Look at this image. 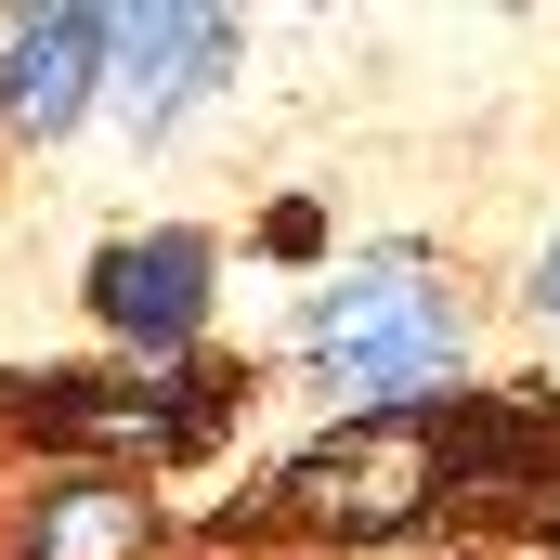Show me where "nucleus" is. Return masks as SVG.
I'll return each instance as SVG.
<instances>
[{
  "instance_id": "nucleus-6",
  "label": "nucleus",
  "mask_w": 560,
  "mask_h": 560,
  "mask_svg": "<svg viewBox=\"0 0 560 560\" xmlns=\"http://www.w3.org/2000/svg\"><path fill=\"white\" fill-rule=\"evenodd\" d=\"M92 313L131 339V352H183L196 313H209V235H118L92 261Z\"/></svg>"
},
{
  "instance_id": "nucleus-3",
  "label": "nucleus",
  "mask_w": 560,
  "mask_h": 560,
  "mask_svg": "<svg viewBox=\"0 0 560 560\" xmlns=\"http://www.w3.org/2000/svg\"><path fill=\"white\" fill-rule=\"evenodd\" d=\"M235 418L222 365H156V378H39V430L52 443H105V456H183Z\"/></svg>"
},
{
  "instance_id": "nucleus-2",
  "label": "nucleus",
  "mask_w": 560,
  "mask_h": 560,
  "mask_svg": "<svg viewBox=\"0 0 560 560\" xmlns=\"http://www.w3.org/2000/svg\"><path fill=\"white\" fill-rule=\"evenodd\" d=\"M430 495H456V443H443V405H405V418H352L326 430L300 469H287V509L313 535H392L418 522Z\"/></svg>"
},
{
  "instance_id": "nucleus-1",
  "label": "nucleus",
  "mask_w": 560,
  "mask_h": 560,
  "mask_svg": "<svg viewBox=\"0 0 560 560\" xmlns=\"http://www.w3.org/2000/svg\"><path fill=\"white\" fill-rule=\"evenodd\" d=\"M300 352L352 418H405V405H443V378L469 352V313H456V287H430L418 248H378L300 313Z\"/></svg>"
},
{
  "instance_id": "nucleus-7",
  "label": "nucleus",
  "mask_w": 560,
  "mask_h": 560,
  "mask_svg": "<svg viewBox=\"0 0 560 560\" xmlns=\"http://www.w3.org/2000/svg\"><path fill=\"white\" fill-rule=\"evenodd\" d=\"M156 535V509H143V482H52L39 509H26V560H143Z\"/></svg>"
},
{
  "instance_id": "nucleus-5",
  "label": "nucleus",
  "mask_w": 560,
  "mask_h": 560,
  "mask_svg": "<svg viewBox=\"0 0 560 560\" xmlns=\"http://www.w3.org/2000/svg\"><path fill=\"white\" fill-rule=\"evenodd\" d=\"M105 52H118V13H26L0 39V118L13 131H79L92 92H105Z\"/></svg>"
},
{
  "instance_id": "nucleus-4",
  "label": "nucleus",
  "mask_w": 560,
  "mask_h": 560,
  "mask_svg": "<svg viewBox=\"0 0 560 560\" xmlns=\"http://www.w3.org/2000/svg\"><path fill=\"white\" fill-rule=\"evenodd\" d=\"M222 79H235V13H196V0H143V13H118L105 92L131 105V131H170V118H196Z\"/></svg>"
},
{
  "instance_id": "nucleus-8",
  "label": "nucleus",
  "mask_w": 560,
  "mask_h": 560,
  "mask_svg": "<svg viewBox=\"0 0 560 560\" xmlns=\"http://www.w3.org/2000/svg\"><path fill=\"white\" fill-rule=\"evenodd\" d=\"M535 313L560 326V235H548V261H535Z\"/></svg>"
}]
</instances>
